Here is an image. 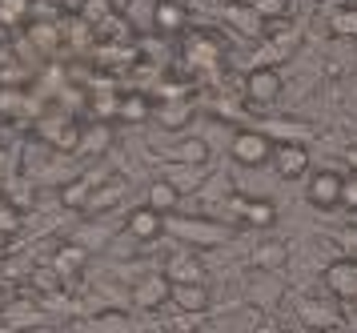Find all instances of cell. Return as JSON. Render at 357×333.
Instances as JSON below:
<instances>
[{
	"label": "cell",
	"instance_id": "836d02e7",
	"mask_svg": "<svg viewBox=\"0 0 357 333\" xmlns=\"http://www.w3.org/2000/svg\"><path fill=\"white\" fill-rule=\"evenodd\" d=\"M4 201H8L13 209H20V213H24V209H33V185H24V181H17L13 189L4 193Z\"/></svg>",
	"mask_w": 357,
	"mask_h": 333
},
{
	"label": "cell",
	"instance_id": "7bdbcfd3",
	"mask_svg": "<svg viewBox=\"0 0 357 333\" xmlns=\"http://www.w3.org/2000/svg\"><path fill=\"white\" fill-rule=\"evenodd\" d=\"M354 305H357V297H354Z\"/></svg>",
	"mask_w": 357,
	"mask_h": 333
},
{
	"label": "cell",
	"instance_id": "ba28073f",
	"mask_svg": "<svg viewBox=\"0 0 357 333\" xmlns=\"http://www.w3.org/2000/svg\"><path fill=\"white\" fill-rule=\"evenodd\" d=\"M145 205L153 209V213H161V217L177 213V205H181V185H177V181H169V177H157V181L149 185V193H145Z\"/></svg>",
	"mask_w": 357,
	"mask_h": 333
},
{
	"label": "cell",
	"instance_id": "277c9868",
	"mask_svg": "<svg viewBox=\"0 0 357 333\" xmlns=\"http://www.w3.org/2000/svg\"><path fill=\"white\" fill-rule=\"evenodd\" d=\"M36 133H40V141L52 145L56 153H77V145H81V125H77L73 117H65V112L45 117V121L36 125Z\"/></svg>",
	"mask_w": 357,
	"mask_h": 333
},
{
	"label": "cell",
	"instance_id": "ab89813d",
	"mask_svg": "<svg viewBox=\"0 0 357 333\" xmlns=\"http://www.w3.org/2000/svg\"><path fill=\"white\" fill-rule=\"evenodd\" d=\"M345 165H354V173H357V145H349V149H345Z\"/></svg>",
	"mask_w": 357,
	"mask_h": 333
},
{
	"label": "cell",
	"instance_id": "7c38bea8",
	"mask_svg": "<svg viewBox=\"0 0 357 333\" xmlns=\"http://www.w3.org/2000/svg\"><path fill=\"white\" fill-rule=\"evenodd\" d=\"M129 233L137 241H157L165 233V217H161V213H153L149 205L132 209V213H129Z\"/></svg>",
	"mask_w": 357,
	"mask_h": 333
},
{
	"label": "cell",
	"instance_id": "44dd1931",
	"mask_svg": "<svg viewBox=\"0 0 357 333\" xmlns=\"http://www.w3.org/2000/svg\"><path fill=\"white\" fill-rule=\"evenodd\" d=\"M157 121H161L165 128H185L193 121V105H189V101H165L161 109H157Z\"/></svg>",
	"mask_w": 357,
	"mask_h": 333
},
{
	"label": "cell",
	"instance_id": "74e56055",
	"mask_svg": "<svg viewBox=\"0 0 357 333\" xmlns=\"http://www.w3.org/2000/svg\"><path fill=\"white\" fill-rule=\"evenodd\" d=\"M100 333H109V330H125V313H105V318L97 321Z\"/></svg>",
	"mask_w": 357,
	"mask_h": 333
},
{
	"label": "cell",
	"instance_id": "8d00e7d4",
	"mask_svg": "<svg viewBox=\"0 0 357 333\" xmlns=\"http://www.w3.org/2000/svg\"><path fill=\"white\" fill-rule=\"evenodd\" d=\"M341 205L357 209V173L354 177H341Z\"/></svg>",
	"mask_w": 357,
	"mask_h": 333
},
{
	"label": "cell",
	"instance_id": "d6a6232c",
	"mask_svg": "<svg viewBox=\"0 0 357 333\" xmlns=\"http://www.w3.org/2000/svg\"><path fill=\"white\" fill-rule=\"evenodd\" d=\"M261 133H277L281 141H297V145L309 141V128H305V125H293V121H273V125L261 128Z\"/></svg>",
	"mask_w": 357,
	"mask_h": 333
},
{
	"label": "cell",
	"instance_id": "d6986e66",
	"mask_svg": "<svg viewBox=\"0 0 357 333\" xmlns=\"http://www.w3.org/2000/svg\"><path fill=\"white\" fill-rule=\"evenodd\" d=\"M225 20L233 24V29L249 32V36H261V24H265V20H261V16L253 13L249 4H245V0H229V8H225Z\"/></svg>",
	"mask_w": 357,
	"mask_h": 333
},
{
	"label": "cell",
	"instance_id": "6da1fadb",
	"mask_svg": "<svg viewBox=\"0 0 357 333\" xmlns=\"http://www.w3.org/2000/svg\"><path fill=\"white\" fill-rule=\"evenodd\" d=\"M169 233L181 241H189V245H225L233 233H229V225L221 221H205V217H177L173 213V221H169Z\"/></svg>",
	"mask_w": 357,
	"mask_h": 333
},
{
	"label": "cell",
	"instance_id": "4316f807",
	"mask_svg": "<svg viewBox=\"0 0 357 333\" xmlns=\"http://www.w3.org/2000/svg\"><path fill=\"white\" fill-rule=\"evenodd\" d=\"M113 13H116L113 0H81V4H77V16H81L84 24H93V29H97V24H105Z\"/></svg>",
	"mask_w": 357,
	"mask_h": 333
},
{
	"label": "cell",
	"instance_id": "f546056e",
	"mask_svg": "<svg viewBox=\"0 0 357 333\" xmlns=\"http://www.w3.org/2000/svg\"><path fill=\"white\" fill-rule=\"evenodd\" d=\"M285 257H289L285 241H265V245H257V249H253V261H257V265H265V269L285 265Z\"/></svg>",
	"mask_w": 357,
	"mask_h": 333
},
{
	"label": "cell",
	"instance_id": "1f68e13d",
	"mask_svg": "<svg viewBox=\"0 0 357 333\" xmlns=\"http://www.w3.org/2000/svg\"><path fill=\"white\" fill-rule=\"evenodd\" d=\"M20 221H24V213H20V209H13L4 197H0V237H17Z\"/></svg>",
	"mask_w": 357,
	"mask_h": 333
},
{
	"label": "cell",
	"instance_id": "9a60e30c",
	"mask_svg": "<svg viewBox=\"0 0 357 333\" xmlns=\"http://www.w3.org/2000/svg\"><path fill=\"white\" fill-rule=\"evenodd\" d=\"M229 209H233V217L249 221L253 229H261V225H269V221L277 217V209L269 205V201H257V197H237Z\"/></svg>",
	"mask_w": 357,
	"mask_h": 333
},
{
	"label": "cell",
	"instance_id": "8992f818",
	"mask_svg": "<svg viewBox=\"0 0 357 333\" xmlns=\"http://www.w3.org/2000/svg\"><path fill=\"white\" fill-rule=\"evenodd\" d=\"M325 289L333 302H354L357 297V257H341L325 269Z\"/></svg>",
	"mask_w": 357,
	"mask_h": 333
},
{
	"label": "cell",
	"instance_id": "ffe728a7",
	"mask_svg": "<svg viewBox=\"0 0 357 333\" xmlns=\"http://www.w3.org/2000/svg\"><path fill=\"white\" fill-rule=\"evenodd\" d=\"M113 141V128L109 125H93V128H81V145H77V153L81 157H100L105 149Z\"/></svg>",
	"mask_w": 357,
	"mask_h": 333
},
{
	"label": "cell",
	"instance_id": "9c48e42d",
	"mask_svg": "<svg viewBox=\"0 0 357 333\" xmlns=\"http://www.w3.org/2000/svg\"><path fill=\"white\" fill-rule=\"evenodd\" d=\"M169 289H173V281L165 277V273H149V277H141L137 281V305L141 309H161L165 302H169Z\"/></svg>",
	"mask_w": 357,
	"mask_h": 333
},
{
	"label": "cell",
	"instance_id": "3957f363",
	"mask_svg": "<svg viewBox=\"0 0 357 333\" xmlns=\"http://www.w3.org/2000/svg\"><path fill=\"white\" fill-rule=\"evenodd\" d=\"M229 153H233V161H237L241 169H257V165L269 161L273 141H269V133H261V128H241V133L233 137V145H229Z\"/></svg>",
	"mask_w": 357,
	"mask_h": 333
},
{
	"label": "cell",
	"instance_id": "cb8c5ba5",
	"mask_svg": "<svg viewBox=\"0 0 357 333\" xmlns=\"http://www.w3.org/2000/svg\"><path fill=\"white\" fill-rule=\"evenodd\" d=\"M24 109H29L24 89H17V84H0V117H4V121H17Z\"/></svg>",
	"mask_w": 357,
	"mask_h": 333
},
{
	"label": "cell",
	"instance_id": "52a82bcc",
	"mask_svg": "<svg viewBox=\"0 0 357 333\" xmlns=\"http://www.w3.org/2000/svg\"><path fill=\"white\" fill-rule=\"evenodd\" d=\"M309 205H317V209L341 205V177L333 169H317V173L309 177Z\"/></svg>",
	"mask_w": 357,
	"mask_h": 333
},
{
	"label": "cell",
	"instance_id": "7a4b0ae2",
	"mask_svg": "<svg viewBox=\"0 0 357 333\" xmlns=\"http://www.w3.org/2000/svg\"><path fill=\"white\" fill-rule=\"evenodd\" d=\"M277 96H281V77H277L273 64H253L245 73V101L253 109H269Z\"/></svg>",
	"mask_w": 357,
	"mask_h": 333
},
{
	"label": "cell",
	"instance_id": "484cf974",
	"mask_svg": "<svg viewBox=\"0 0 357 333\" xmlns=\"http://www.w3.org/2000/svg\"><path fill=\"white\" fill-rule=\"evenodd\" d=\"M329 32H333V36H345V40H357V8H349V4L333 8V16H329Z\"/></svg>",
	"mask_w": 357,
	"mask_h": 333
},
{
	"label": "cell",
	"instance_id": "7402d4cb",
	"mask_svg": "<svg viewBox=\"0 0 357 333\" xmlns=\"http://www.w3.org/2000/svg\"><path fill=\"white\" fill-rule=\"evenodd\" d=\"M29 40H33L40 52H52V48L61 45V24H56V20H33V24H29Z\"/></svg>",
	"mask_w": 357,
	"mask_h": 333
},
{
	"label": "cell",
	"instance_id": "d4e9b609",
	"mask_svg": "<svg viewBox=\"0 0 357 333\" xmlns=\"http://www.w3.org/2000/svg\"><path fill=\"white\" fill-rule=\"evenodd\" d=\"M29 16H33V4L29 0H0V29L29 24Z\"/></svg>",
	"mask_w": 357,
	"mask_h": 333
},
{
	"label": "cell",
	"instance_id": "603a6c76",
	"mask_svg": "<svg viewBox=\"0 0 357 333\" xmlns=\"http://www.w3.org/2000/svg\"><path fill=\"white\" fill-rule=\"evenodd\" d=\"M149 112H153V101L145 93H129V96L116 101V117L121 121H145Z\"/></svg>",
	"mask_w": 357,
	"mask_h": 333
},
{
	"label": "cell",
	"instance_id": "f35d334b",
	"mask_svg": "<svg viewBox=\"0 0 357 333\" xmlns=\"http://www.w3.org/2000/svg\"><path fill=\"white\" fill-rule=\"evenodd\" d=\"M8 165H13V157H8V149H4V145H0V181H4V177H8Z\"/></svg>",
	"mask_w": 357,
	"mask_h": 333
},
{
	"label": "cell",
	"instance_id": "e0dca14e",
	"mask_svg": "<svg viewBox=\"0 0 357 333\" xmlns=\"http://www.w3.org/2000/svg\"><path fill=\"white\" fill-rule=\"evenodd\" d=\"M185 57H189V64H197V68H217L221 48L213 45L209 36H189V40H185Z\"/></svg>",
	"mask_w": 357,
	"mask_h": 333
},
{
	"label": "cell",
	"instance_id": "8fae6325",
	"mask_svg": "<svg viewBox=\"0 0 357 333\" xmlns=\"http://www.w3.org/2000/svg\"><path fill=\"white\" fill-rule=\"evenodd\" d=\"M169 302H177V309H185V313H205L209 309V289H205V281H185V286L169 289Z\"/></svg>",
	"mask_w": 357,
	"mask_h": 333
},
{
	"label": "cell",
	"instance_id": "5b68a950",
	"mask_svg": "<svg viewBox=\"0 0 357 333\" xmlns=\"http://www.w3.org/2000/svg\"><path fill=\"white\" fill-rule=\"evenodd\" d=\"M273 169L281 181H301V177L309 173V149L305 145H297V141H281L273 145Z\"/></svg>",
	"mask_w": 357,
	"mask_h": 333
},
{
	"label": "cell",
	"instance_id": "2e32d148",
	"mask_svg": "<svg viewBox=\"0 0 357 333\" xmlns=\"http://www.w3.org/2000/svg\"><path fill=\"white\" fill-rule=\"evenodd\" d=\"M301 321H305V325H313V330H329V325H341L333 297H329V302H301Z\"/></svg>",
	"mask_w": 357,
	"mask_h": 333
},
{
	"label": "cell",
	"instance_id": "4dcf8cb0",
	"mask_svg": "<svg viewBox=\"0 0 357 333\" xmlns=\"http://www.w3.org/2000/svg\"><path fill=\"white\" fill-rule=\"evenodd\" d=\"M261 20H285L289 16V0H245Z\"/></svg>",
	"mask_w": 357,
	"mask_h": 333
},
{
	"label": "cell",
	"instance_id": "e575fe53",
	"mask_svg": "<svg viewBox=\"0 0 357 333\" xmlns=\"http://www.w3.org/2000/svg\"><path fill=\"white\" fill-rule=\"evenodd\" d=\"M33 286L36 289H45V293H56V289H61V273L52 269H33Z\"/></svg>",
	"mask_w": 357,
	"mask_h": 333
},
{
	"label": "cell",
	"instance_id": "ac0fdd59",
	"mask_svg": "<svg viewBox=\"0 0 357 333\" xmlns=\"http://www.w3.org/2000/svg\"><path fill=\"white\" fill-rule=\"evenodd\" d=\"M89 261V253H84V245H77V241H68V245H61L56 253H52V269L61 273V277H73V273H81V265Z\"/></svg>",
	"mask_w": 357,
	"mask_h": 333
},
{
	"label": "cell",
	"instance_id": "5bb4252c",
	"mask_svg": "<svg viewBox=\"0 0 357 333\" xmlns=\"http://www.w3.org/2000/svg\"><path fill=\"white\" fill-rule=\"evenodd\" d=\"M121 197H125V177H113V181H105L100 189L89 193V201H84L81 213H105V209H116L121 205Z\"/></svg>",
	"mask_w": 357,
	"mask_h": 333
},
{
	"label": "cell",
	"instance_id": "60d3db41",
	"mask_svg": "<svg viewBox=\"0 0 357 333\" xmlns=\"http://www.w3.org/2000/svg\"><path fill=\"white\" fill-rule=\"evenodd\" d=\"M8 309V293H4V286H0V313Z\"/></svg>",
	"mask_w": 357,
	"mask_h": 333
},
{
	"label": "cell",
	"instance_id": "d590c367",
	"mask_svg": "<svg viewBox=\"0 0 357 333\" xmlns=\"http://www.w3.org/2000/svg\"><path fill=\"white\" fill-rule=\"evenodd\" d=\"M116 101H121V96H116V93L93 96V112H97V117H116Z\"/></svg>",
	"mask_w": 357,
	"mask_h": 333
},
{
	"label": "cell",
	"instance_id": "30bf717a",
	"mask_svg": "<svg viewBox=\"0 0 357 333\" xmlns=\"http://www.w3.org/2000/svg\"><path fill=\"white\" fill-rule=\"evenodd\" d=\"M153 24H157L161 36H177V32H185V24H189V13H185V4H177V0H157Z\"/></svg>",
	"mask_w": 357,
	"mask_h": 333
},
{
	"label": "cell",
	"instance_id": "4fadbf2b",
	"mask_svg": "<svg viewBox=\"0 0 357 333\" xmlns=\"http://www.w3.org/2000/svg\"><path fill=\"white\" fill-rule=\"evenodd\" d=\"M165 277L173 286H185V281H205V265L197 261L193 253H173L169 265H165Z\"/></svg>",
	"mask_w": 357,
	"mask_h": 333
},
{
	"label": "cell",
	"instance_id": "f1b7e54d",
	"mask_svg": "<svg viewBox=\"0 0 357 333\" xmlns=\"http://www.w3.org/2000/svg\"><path fill=\"white\" fill-rule=\"evenodd\" d=\"M177 165H205L209 161V145L201 141V137H189V141H181L177 145Z\"/></svg>",
	"mask_w": 357,
	"mask_h": 333
},
{
	"label": "cell",
	"instance_id": "b9f144b4",
	"mask_svg": "<svg viewBox=\"0 0 357 333\" xmlns=\"http://www.w3.org/2000/svg\"><path fill=\"white\" fill-rule=\"evenodd\" d=\"M29 4H36V0H29Z\"/></svg>",
	"mask_w": 357,
	"mask_h": 333
},
{
	"label": "cell",
	"instance_id": "83f0119b",
	"mask_svg": "<svg viewBox=\"0 0 357 333\" xmlns=\"http://www.w3.org/2000/svg\"><path fill=\"white\" fill-rule=\"evenodd\" d=\"M89 193H93V181H89V177H77V181L61 185V205L65 209H84Z\"/></svg>",
	"mask_w": 357,
	"mask_h": 333
}]
</instances>
